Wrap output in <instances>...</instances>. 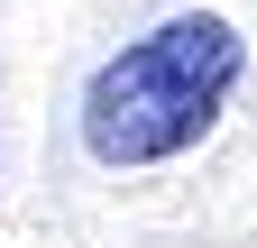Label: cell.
<instances>
[{"label":"cell","mask_w":257,"mask_h":248,"mask_svg":"<svg viewBox=\"0 0 257 248\" xmlns=\"http://www.w3.org/2000/svg\"><path fill=\"white\" fill-rule=\"evenodd\" d=\"M239 74H248V46L211 10H184L166 28H147V37H128L83 83V147H92V166L128 175V166L184 157L193 138H211V119L239 92Z\"/></svg>","instance_id":"1"}]
</instances>
